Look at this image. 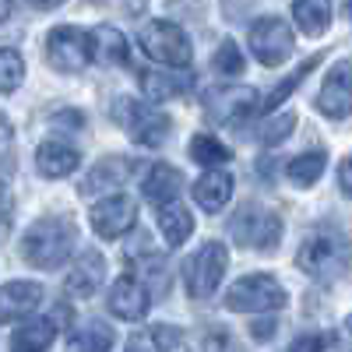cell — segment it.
Segmentation results:
<instances>
[{"instance_id":"obj_39","label":"cell","mask_w":352,"mask_h":352,"mask_svg":"<svg viewBox=\"0 0 352 352\" xmlns=\"http://www.w3.org/2000/svg\"><path fill=\"white\" fill-rule=\"evenodd\" d=\"M4 208H8V187L0 184V212H4Z\"/></svg>"},{"instance_id":"obj_32","label":"cell","mask_w":352,"mask_h":352,"mask_svg":"<svg viewBox=\"0 0 352 352\" xmlns=\"http://www.w3.org/2000/svg\"><path fill=\"white\" fill-rule=\"evenodd\" d=\"M201 352H240V345L232 342V335H229L226 328H219V331H208V335H204Z\"/></svg>"},{"instance_id":"obj_29","label":"cell","mask_w":352,"mask_h":352,"mask_svg":"<svg viewBox=\"0 0 352 352\" xmlns=\"http://www.w3.org/2000/svg\"><path fill=\"white\" fill-rule=\"evenodd\" d=\"M25 78V60L18 50L0 46V92H14Z\"/></svg>"},{"instance_id":"obj_18","label":"cell","mask_w":352,"mask_h":352,"mask_svg":"<svg viewBox=\"0 0 352 352\" xmlns=\"http://www.w3.org/2000/svg\"><path fill=\"white\" fill-rule=\"evenodd\" d=\"M36 162H39V173L50 176V180H60V176H71L78 169V152L71 148L67 141H43L39 152H36Z\"/></svg>"},{"instance_id":"obj_26","label":"cell","mask_w":352,"mask_h":352,"mask_svg":"<svg viewBox=\"0 0 352 352\" xmlns=\"http://www.w3.org/2000/svg\"><path fill=\"white\" fill-rule=\"evenodd\" d=\"M190 159L204 169H222V162H229V148L212 134H194L190 138Z\"/></svg>"},{"instance_id":"obj_19","label":"cell","mask_w":352,"mask_h":352,"mask_svg":"<svg viewBox=\"0 0 352 352\" xmlns=\"http://www.w3.org/2000/svg\"><path fill=\"white\" fill-rule=\"evenodd\" d=\"M180 187H184V173L176 169V166H169V162H159V166H152V173L144 176V184H141L144 197H148L152 204H166V201H176V194H180Z\"/></svg>"},{"instance_id":"obj_23","label":"cell","mask_w":352,"mask_h":352,"mask_svg":"<svg viewBox=\"0 0 352 352\" xmlns=\"http://www.w3.org/2000/svg\"><path fill=\"white\" fill-rule=\"evenodd\" d=\"M292 18L303 36H324L331 25V0H292Z\"/></svg>"},{"instance_id":"obj_30","label":"cell","mask_w":352,"mask_h":352,"mask_svg":"<svg viewBox=\"0 0 352 352\" xmlns=\"http://www.w3.org/2000/svg\"><path fill=\"white\" fill-rule=\"evenodd\" d=\"M212 64H215V71L226 74V78H236V74H243V67H247L240 46L232 43V39H226V43L215 50V60H212Z\"/></svg>"},{"instance_id":"obj_15","label":"cell","mask_w":352,"mask_h":352,"mask_svg":"<svg viewBox=\"0 0 352 352\" xmlns=\"http://www.w3.org/2000/svg\"><path fill=\"white\" fill-rule=\"evenodd\" d=\"M43 303V285L39 282H8L0 285V320H18L32 314Z\"/></svg>"},{"instance_id":"obj_10","label":"cell","mask_w":352,"mask_h":352,"mask_svg":"<svg viewBox=\"0 0 352 352\" xmlns=\"http://www.w3.org/2000/svg\"><path fill=\"white\" fill-rule=\"evenodd\" d=\"M88 219H92L96 236L116 240V236H124V232L134 229V222H138V204H134V197H127V194H113V197L99 201Z\"/></svg>"},{"instance_id":"obj_7","label":"cell","mask_w":352,"mask_h":352,"mask_svg":"<svg viewBox=\"0 0 352 352\" xmlns=\"http://www.w3.org/2000/svg\"><path fill=\"white\" fill-rule=\"evenodd\" d=\"M226 264H229V254L215 240H208L187 261V292L194 300H208L212 292L219 289V282L226 275Z\"/></svg>"},{"instance_id":"obj_17","label":"cell","mask_w":352,"mask_h":352,"mask_svg":"<svg viewBox=\"0 0 352 352\" xmlns=\"http://www.w3.org/2000/svg\"><path fill=\"white\" fill-rule=\"evenodd\" d=\"M229 197H232V176L226 169H208L194 184V201L201 204L204 212H212V215L226 208Z\"/></svg>"},{"instance_id":"obj_25","label":"cell","mask_w":352,"mask_h":352,"mask_svg":"<svg viewBox=\"0 0 352 352\" xmlns=\"http://www.w3.org/2000/svg\"><path fill=\"white\" fill-rule=\"evenodd\" d=\"M113 349V328L102 324V320H92L71 335L67 352H109Z\"/></svg>"},{"instance_id":"obj_31","label":"cell","mask_w":352,"mask_h":352,"mask_svg":"<svg viewBox=\"0 0 352 352\" xmlns=\"http://www.w3.org/2000/svg\"><path fill=\"white\" fill-rule=\"evenodd\" d=\"M292 127H296V113H282L278 120H272L268 127L261 131V141H264V144H282Z\"/></svg>"},{"instance_id":"obj_11","label":"cell","mask_w":352,"mask_h":352,"mask_svg":"<svg viewBox=\"0 0 352 352\" xmlns=\"http://www.w3.org/2000/svg\"><path fill=\"white\" fill-rule=\"evenodd\" d=\"M317 106H320L324 116H331V120H342V116L352 113V64L349 60L331 67V74L324 78V85H320Z\"/></svg>"},{"instance_id":"obj_34","label":"cell","mask_w":352,"mask_h":352,"mask_svg":"<svg viewBox=\"0 0 352 352\" xmlns=\"http://www.w3.org/2000/svg\"><path fill=\"white\" fill-rule=\"evenodd\" d=\"M180 331H176V328H152V342H155V349L159 352H169V349H176V345H180Z\"/></svg>"},{"instance_id":"obj_38","label":"cell","mask_w":352,"mask_h":352,"mask_svg":"<svg viewBox=\"0 0 352 352\" xmlns=\"http://www.w3.org/2000/svg\"><path fill=\"white\" fill-rule=\"evenodd\" d=\"M32 4H36V8H43V11H50V8H60L64 0H32Z\"/></svg>"},{"instance_id":"obj_8","label":"cell","mask_w":352,"mask_h":352,"mask_svg":"<svg viewBox=\"0 0 352 352\" xmlns=\"http://www.w3.org/2000/svg\"><path fill=\"white\" fill-rule=\"evenodd\" d=\"M46 60L53 71L60 74H78L88 60H92V46H88V36L74 25H60L53 28L46 39Z\"/></svg>"},{"instance_id":"obj_16","label":"cell","mask_w":352,"mask_h":352,"mask_svg":"<svg viewBox=\"0 0 352 352\" xmlns=\"http://www.w3.org/2000/svg\"><path fill=\"white\" fill-rule=\"evenodd\" d=\"M88 46H92V60H99L106 67H124L131 60V46L113 25H96L88 32Z\"/></svg>"},{"instance_id":"obj_3","label":"cell","mask_w":352,"mask_h":352,"mask_svg":"<svg viewBox=\"0 0 352 352\" xmlns=\"http://www.w3.org/2000/svg\"><path fill=\"white\" fill-rule=\"evenodd\" d=\"M285 289L272 275H243L240 282H232L226 292V307L236 314H268L285 307Z\"/></svg>"},{"instance_id":"obj_27","label":"cell","mask_w":352,"mask_h":352,"mask_svg":"<svg viewBox=\"0 0 352 352\" xmlns=\"http://www.w3.org/2000/svg\"><path fill=\"white\" fill-rule=\"evenodd\" d=\"M289 180L296 187H314L320 180V173H324V152H303L289 162Z\"/></svg>"},{"instance_id":"obj_33","label":"cell","mask_w":352,"mask_h":352,"mask_svg":"<svg viewBox=\"0 0 352 352\" xmlns=\"http://www.w3.org/2000/svg\"><path fill=\"white\" fill-rule=\"evenodd\" d=\"M328 342H331V335H300L289 352H324Z\"/></svg>"},{"instance_id":"obj_37","label":"cell","mask_w":352,"mask_h":352,"mask_svg":"<svg viewBox=\"0 0 352 352\" xmlns=\"http://www.w3.org/2000/svg\"><path fill=\"white\" fill-rule=\"evenodd\" d=\"M11 8H14V0H0V21L11 18Z\"/></svg>"},{"instance_id":"obj_28","label":"cell","mask_w":352,"mask_h":352,"mask_svg":"<svg viewBox=\"0 0 352 352\" xmlns=\"http://www.w3.org/2000/svg\"><path fill=\"white\" fill-rule=\"evenodd\" d=\"M317 64H320V56H310V60H307L303 67H296V71H292V74H289V78H285V81H282V85L275 88V92H272L268 99H264V102L257 106V109H261V113H272L275 106H282V102H285V99H289L292 92H296V88H300V81H303V78H307V74H310V71H314Z\"/></svg>"},{"instance_id":"obj_1","label":"cell","mask_w":352,"mask_h":352,"mask_svg":"<svg viewBox=\"0 0 352 352\" xmlns=\"http://www.w3.org/2000/svg\"><path fill=\"white\" fill-rule=\"evenodd\" d=\"M78 250V226L71 219H39L25 229L21 257L39 272H53Z\"/></svg>"},{"instance_id":"obj_24","label":"cell","mask_w":352,"mask_h":352,"mask_svg":"<svg viewBox=\"0 0 352 352\" xmlns=\"http://www.w3.org/2000/svg\"><path fill=\"white\" fill-rule=\"evenodd\" d=\"M187 78H176V74H162V71H141V88L152 102H166L187 92Z\"/></svg>"},{"instance_id":"obj_2","label":"cell","mask_w":352,"mask_h":352,"mask_svg":"<svg viewBox=\"0 0 352 352\" xmlns=\"http://www.w3.org/2000/svg\"><path fill=\"white\" fill-rule=\"evenodd\" d=\"M296 264L317 282H328V278H338L345 268H349V243L342 232L335 229H317L300 243V254H296Z\"/></svg>"},{"instance_id":"obj_5","label":"cell","mask_w":352,"mask_h":352,"mask_svg":"<svg viewBox=\"0 0 352 352\" xmlns=\"http://www.w3.org/2000/svg\"><path fill=\"white\" fill-rule=\"evenodd\" d=\"M229 232L240 247L275 250L278 240H282V219L268 208H261V204H243V208L236 212V219H232Z\"/></svg>"},{"instance_id":"obj_20","label":"cell","mask_w":352,"mask_h":352,"mask_svg":"<svg viewBox=\"0 0 352 352\" xmlns=\"http://www.w3.org/2000/svg\"><path fill=\"white\" fill-rule=\"evenodd\" d=\"M159 232L169 247H180L190 232H194V219H190V208L180 201H166L159 204Z\"/></svg>"},{"instance_id":"obj_36","label":"cell","mask_w":352,"mask_h":352,"mask_svg":"<svg viewBox=\"0 0 352 352\" xmlns=\"http://www.w3.org/2000/svg\"><path fill=\"white\" fill-rule=\"evenodd\" d=\"M250 331H254V338H261V342H264V338H272V335H275V320H257V324H254Z\"/></svg>"},{"instance_id":"obj_12","label":"cell","mask_w":352,"mask_h":352,"mask_svg":"<svg viewBox=\"0 0 352 352\" xmlns=\"http://www.w3.org/2000/svg\"><path fill=\"white\" fill-rule=\"evenodd\" d=\"M254 113H257L254 88H219L208 99V116H215L219 124H243Z\"/></svg>"},{"instance_id":"obj_6","label":"cell","mask_w":352,"mask_h":352,"mask_svg":"<svg viewBox=\"0 0 352 352\" xmlns=\"http://www.w3.org/2000/svg\"><path fill=\"white\" fill-rule=\"evenodd\" d=\"M116 120L127 127L131 141L144 144V148H155V144H162L166 134H169V116L159 113L155 106H144V102L120 99V106H116Z\"/></svg>"},{"instance_id":"obj_35","label":"cell","mask_w":352,"mask_h":352,"mask_svg":"<svg viewBox=\"0 0 352 352\" xmlns=\"http://www.w3.org/2000/svg\"><path fill=\"white\" fill-rule=\"evenodd\" d=\"M338 187H342L345 197H352V155L338 166Z\"/></svg>"},{"instance_id":"obj_14","label":"cell","mask_w":352,"mask_h":352,"mask_svg":"<svg viewBox=\"0 0 352 352\" xmlns=\"http://www.w3.org/2000/svg\"><path fill=\"white\" fill-rule=\"evenodd\" d=\"M102 278H106V257L99 250H85L74 264V272L67 275V292L78 300H88V296H96Z\"/></svg>"},{"instance_id":"obj_4","label":"cell","mask_w":352,"mask_h":352,"mask_svg":"<svg viewBox=\"0 0 352 352\" xmlns=\"http://www.w3.org/2000/svg\"><path fill=\"white\" fill-rule=\"evenodd\" d=\"M141 50L162 67H190L194 50L180 25L173 21H148L141 28Z\"/></svg>"},{"instance_id":"obj_9","label":"cell","mask_w":352,"mask_h":352,"mask_svg":"<svg viewBox=\"0 0 352 352\" xmlns=\"http://www.w3.org/2000/svg\"><path fill=\"white\" fill-rule=\"evenodd\" d=\"M250 50L264 67H278L292 56V28L282 18H261L250 28Z\"/></svg>"},{"instance_id":"obj_22","label":"cell","mask_w":352,"mask_h":352,"mask_svg":"<svg viewBox=\"0 0 352 352\" xmlns=\"http://www.w3.org/2000/svg\"><path fill=\"white\" fill-rule=\"evenodd\" d=\"M127 176H131V166L124 159H102L96 162V169L85 176V184H81V194H99V190H116V187H124L127 184Z\"/></svg>"},{"instance_id":"obj_21","label":"cell","mask_w":352,"mask_h":352,"mask_svg":"<svg viewBox=\"0 0 352 352\" xmlns=\"http://www.w3.org/2000/svg\"><path fill=\"white\" fill-rule=\"evenodd\" d=\"M56 338V320L53 317H32L11 335L14 352H46Z\"/></svg>"},{"instance_id":"obj_40","label":"cell","mask_w":352,"mask_h":352,"mask_svg":"<svg viewBox=\"0 0 352 352\" xmlns=\"http://www.w3.org/2000/svg\"><path fill=\"white\" fill-rule=\"evenodd\" d=\"M349 18H352V0H349Z\"/></svg>"},{"instance_id":"obj_13","label":"cell","mask_w":352,"mask_h":352,"mask_svg":"<svg viewBox=\"0 0 352 352\" xmlns=\"http://www.w3.org/2000/svg\"><path fill=\"white\" fill-rule=\"evenodd\" d=\"M109 310L120 320H141L148 314V292H144V285L131 275L116 278L113 289H109Z\"/></svg>"}]
</instances>
